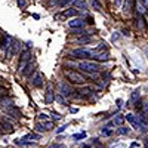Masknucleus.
Wrapping results in <instances>:
<instances>
[{
  "label": "nucleus",
  "mask_w": 148,
  "mask_h": 148,
  "mask_svg": "<svg viewBox=\"0 0 148 148\" xmlns=\"http://www.w3.org/2000/svg\"><path fill=\"white\" fill-rule=\"evenodd\" d=\"M77 67L80 68V70H83V71H86V73H98L101 70V67H99V64H96V62H90V61H80V62L77 64Z\"/></svg>",
  "instance_id": "nucleus-1"
},
{
  "label": "nucleus",
  "mask_w": 148,
  "mask_h": 148,
  "mask_svg": "<svg viewBox=\"0 0 148 148\" xmlns=\"http://www.w3.org/2000/svg\"><path fill=\"white\" fill-rule=\"evenodd\" d=\"M65 76L68 77V80L70 82H73V83H84L86 82V79L82 76L80 73H77V71H74V70H67L65 71Z\"/></svg>",
  "instance_id": "nucleus-2"
},
{
  "label": "nucleus",
  "mask_w": 148,
  "mask_h": 148,
  "mask_svg": "<svg viewBox=\"0 0 148 148\" xmlns=\"http://www.w3.org/2000/svg\"><path fill=\"white\" fill-rule=\"evenodd\" d=\"M74 58H93L95 51H88V49H74L71 52Z\"/></svg>",
  "instance_id": "nucleus-3"
},
{
  "label": "nucleus",
  "mask_w": 148,
  "mask_h": 148,
  "mask_svg": "<svg viewBox=\"0 0 148 148\" xmlns=\"http://www.w3.org/2000/svg\"><path fill=\"white\" fill-rule=\"evenodd\" d=\"M58 90L61 92V95H73V92H74L73 88H71L68 83H65V82L58 84Z\"/></svg>",
  "instance_id": "nucleus-4"
},
{
  "label": "nucleus",
  "mask_w": 148,
  "mask_h": 148,
  "mask_svg": "<svg viewBox=\"0 0 148 148\" xmlns=\"http://www.w3.org/2000/svg\"><path fill=\"white\" fill-rule=\"evenodd\" d=\"M12 43H14V39H12L9 34H5L3 36V40L0 42V47H2L3 51H8V47H10Z\"/></svg>",
  "instance_id": "nucleus-5"
},
{
  "label": "nucleus",
  "mask_w": 148,
  "mask_h": 148,
  "mask_svg": "<svg viewBox=\"0 0 148 148\" xmlns=\"http://www.w3.org/2000/svg\"><path fill=\"white\" fill-rule=\"evenodd\" d=\"M126 120L132 125V127L133 129H136V130H139L141 129V125H139V120H138V116H133V114H127L126 116Z\"/></svg>",
  "instance_id": "nucleus-6"
},
{
  "label": "nucleus",
  "mask_w": 148,
  "mask_h": 148,
  "mask_svg": "<svg viewBox=\"0 0 148 148\" xmlns=\"http://www.w3.org/2000/svg\"><path fill=\"white\" fill-rule=\"evenodd\" d=\"M5 110H6V113L9 116H12V117H15V119H19L21 117V111L18 108H15L14 105H8V107H5Z\"/></svg>",
  "instance_id": "nucleus-7"
},
{
  "label": "nucleus",
  "mask_w": 148,
  "mask_h": 148,
  "mask_svg": "<svg viewBox=\"0 0 148 148\" xmlns=\"http://www.w3.org/2000/svg\"><path fill=\"white\" fill-rule=\"evenodd\" d=\"M84 24H86L84 19L76 18V19H73V21L68 22V27H70V28H83V27H84Z\"/></svg>",
  "instance_id": "nucleus-8"
},
{
  "label": "nucleus",
  "mask_w": 148,
  "mask_h": 148,
  "mask_svg": "<svg viewBox=\"0 0 148 148\" xmlns=\"http://www.w3.org/2000/svg\"><path fill=\"white\" fill-rule=\"evenodd\" d=\"M136 25H138V28L144 33L145 30H147V24H145V19H144V15H141V14H138V16H136Z\"/></svg>",
  "instance_id": "nucleus-9"
},
{
  "label": "nucleus",
  "mask_w": 148,
  "mask_h": 148,
  "mask_svg": "<svg viewBox=\"0 0 148 148\" xmlns=\"http://www.w3.org/2000/svg\"><path fill=\"white\" fill-rule=\"evenodd\" d=\"M33 84L36 86V88H42V86H43V76H42V73H36V76L33 77Z\"/></svg>",
  "instance_id": "nucleus-10"
},
{
  "label": "nucleus",
  "mask_w": 148,
  "mask_h": 148,
  "mask_svg": "<svg viewBox=\"0 0 148 148\" xmlns=\"http://www.w3.org/2000/svg\"><path fill=\"white\" fill-rule=\"evenodd\" d=\"M93 59H95V61H101V62H107V61L110 59V55H108L107 52H105V53H96V52H95Z\"/></svg>",
  "instance_id": "nucleus-11"
},
{
  "label": "nucleus",
  "mask_w": 148,
  "mask_h": 148,
  "mask_svg": "<svg viewBox=\"0 0 148 148\" xmlns=\"http://www.w3.org/2000/svg\"><path fill=\"white\" fill-rule=\"evenodd\" d=\"M45 101H46V104H52V102L55 101V95H53V90H52V89H49V90L46 92Z\"/></svg>",
  "instance_id": "nucleus-12"
},
{
  "label": "nucleus",
  "mask_w": 148,
  "mask_h": 148,
  "mask_svg": "<svg viewBox=\"0 0 148 148\" xmlns=\"http://www.w3.org/2000/svg\"><path fill=\"white\" fill-rule=\"evenodd\" d=\"M113 132H114V130H113V127H111L110 125H108V126H104V127L101 129V133L104 135V136H111V135H113Z\"/></svg>",
  "instance_id": "nucleus-13"
},
{
  "label": "nucleus",
  "mask_w": 148,
  "mask_h": 148,
  "mask_svg": "<svg viewBox=\"0 0 148 148\" xmlns=\"http://www.w3.org/2000/svg\"><path fill=\"white\" fill-rule=\"evenodd\" d=\"M135 6V0H125V5H123V8H125L126 12H130Z\"/></svg>",
  "instance_id": "nucleus-14"
},
{
  "label": "nucleus",
  "mask_w": 148,
  "mask_h": 148,
  "mask_svg": "<svg viewBox=\"0 0 148 148\" xmlns=\"http://www.w3.org/2000/svg\"><path fill=\"white\" fill-rule=\"evenodd\" d=\"M139 96H141V95H139V90H138V89L133 90V92H132V96H130V102H132V104H138Z\"/></svg>",
  "instance_id": "nucleus-15"
},
{
  "label": "nucleus",
  "mask_w": 148,
  "mask_h": 148,
  "mask_svg": "<svg viewBox=\"0 0 148 148\" xmlns=\"http://www.w3.org/2000/svg\"><path fill=\"white\" fill-rule=\"evenodd\" d=\"M125 119H126V117H123V116H116L114 120H113V125H114V126H121L123 121H125Z\"/></svg>",
  "instance_id": "nucleus-16"
},
{
  "label": "nucleus",
  "mask_w": 148,
  "mask_h": 148,
  "mask_svg": "<svg viewBox=\"0 0 148 148\" xmlns=\"http://www.w3.org/2000/svg\"><path fill=\"white\" fill-rule=\"evenodd\" d=\"M33 71H34V64L33 62H28V65L25 67V70H24L22 73H24V76H30Z\"/></svg>",
  "instance_id": "nucleus-17"
},
{
  "label": "nucleus",
  "mask_w": 148,
  "mask_h": 148,
  "mask_svg": "<svg viewBox=\"0 0 148 148\" xmlns=\"http://www.w3.org/2000/svg\"><path fill=\"white\" fill-rule=\"evenodd\" d=\"M76 15H77V9H68V10H65L64 14H62V16H65V18L76 16Z\"/></svg>",
  "instance_id": "nucleus-18"
},
{
  "label": "nucleus",
  "mask_w": 148,
  "mask_h": 148,
  "mask_svg": "<svg viewBox=\"0 0 148 148\" xmlns=\"http://www.w3.org/2000/svg\"><path fill=\"white\" fill-rule=\"evenodd\" d=\"M2 127H3V130L5 132H14V127H12V125L10 123H8V121H2Z\"/></svg>",
  "instance_id": "nucleus-19"
},
{
  "label": "nucleus",
  "mask_w": 148,
  "mask_h": 148,
  "mask_svg": "<svg viewBox=\"0 0 148 148\" xmlns=\"http://www.w3.org/2000/svg\"><path fill=\"white\" fill-rule=\"evenodd\" d=\"M77 92H79L80 96H88V95H90L92 89H90V88H84V89H80V90H77Z\"/></svg>",
  "instance_id": "nucleus-20"
},
{
  "label": "nucleus",
  "mask_w": 148,
  "mask_h": 148,
  "mask_svg": "<svg viewBox=\"0 0 148 148\" xmlns=\"http://www.w3.org/2000/svg\"><path fill=\"white\" fill-rule=\"evenodd\" d=\"M92 40V36H83V37H80L79 39V43L80 45H84V43H89Z\"/></svg>",
  "instance_id": "nucleus-21"
},
{
  "label": "nucleus",
  "mask_w": 148,
  "mask_h": 148,
  "mask_svg": "<svg viewBox=\"0 0 148 148\" xmlns=\"http://www.w3.org/2000/svg\"><path fill=\"white\" fill-rule=\"evenodd\" d=\"M76 0H58V6H68V5H71V3H74Z\"/></svg>",
  "instance_id": "nucleus-22"
},
{
  "label": "nucleus",
  "mask_w": 148,
  "mask_h": 148,
  "mask_svg": "<svg viewBox=\"0 0 148 148\" xmlns=\"http://www.w3.org/2000/svg\"><path fill=\"white\" fill-rule=\"evenodd\" d=\"M31 58V52L30 51H24L22 55H21V61H30Z\"/></svg>",
  "instance_id": "nucleus-23"
},
{
  "label": "nucleus",
  "mask_w": 148,
  "mask_h": 148,
  "mask_svg": "<svg viewBox=\"0 0 148 148\" xmlns=\"http://www.w3.org/2000/svg\"><path fill=\"white\" fill-rule=\"evenodd\" d=\"M18 145H24V147H37L36 142H25V141H15Z\"/></svg>",
  "instance_id": "nucleus-24"
},
{
  "label": "nucleus",
  "mask_w": 148,
  "mask_h": 148,
  "mask_svg": "<svg viewBox=\"0 0 148 148\" xmlns=\"http://www.w3.org/2000/svg\"><path fill=\"white\" fill-rule=\"evenodd\" d=\"M129 132H130L129 127H123V126H120V127L117 129V133H120V135H127Z\"/></svg>",
  "instance_id": "nucleus-25"
},
{
  "label": "nucleus",
  "mask_w": 148,
  "mask_h": 148,
  "mask_svg": "<svg viewBox=\"0 0 148 148\" xmlns=\"http://www.w3.org/2000/svg\"><path fill=\"white\" fill-rule=\"evenodd\" d=\"M90 5H92L95 9H98V10H101V9H102V5H101L99 2H98V0H92V2H90Z\"/></svg>",
  "instance_id": "nucleus-26"
},
{
  "label": "nucleus",
  "mask_w": 148,
  "mask_h": 148,
  "mask_svg": "<svg viewBox=\"0 0 148 148\" xmlns=\"http://www.w3.org/2000/svg\"><path fill=\"white\" fill-rule=\"evenodd\" d=\"M136 10H138V14H141V15H144V14H145V12H147V6H144L142 3H139V5H138V9H136Z\"/></svg>",
  "instance_id": "nucleus-27"
},
{
  "label": "nucleus",
  "mask_w": 148,
  "mask_h": 148,
  "mask_svg": "<svg viewBox=\"0 0 148 148\" xmlns=\"http://www.w3.org/2000/svg\"><path fill=\"white\" fill-rule=\"evenodd\" d=\"M39 138H40V136H39V135H36V133H28V135H25L22 139H39Z\"/></svg>",
  "instance_id": "nucleus-28"
},
{
  "label": "nucleus",
  "mask_w": 148,
  "mask_h": 148,
  "mask_svg": "<svg viewBox=\"0 0 148 148\" xmlns=\"http://www.w3.org/2000/svg\"><path fill=\"white\" fill-rule=\"evenodd\" d=\"M0 102H2L3 107H8V105H12V101L8 99V98H0Z\"/></svg>",
  "instance_id": "nucleus-29"
},
{
  "label": "nucleus",
  "mask_w": 148,
  "mask_h": 148,
  "mask_svg": "<svg viewBox=\"0 0 148 148\" xmlns=\"http://www.w3.org/2000/svg\"><path fill=\"white\" fill-rule=\"evenodd\" d=\"M55 99L59 102V104H62V105H67V101H65V98L64 96H61V95H56L55 96Z\"/></svg>",
  "instance_id": "nucleus-30"
},
{
  "label": "nucleus",
  "mask_w": 148,
  "mask_h": 148,
  "mask_svg": "<svg viewBox=\"0 0 148 148\" xmlns=\"http://www.w3.org/2000/svg\"><path fill=\"white\" fill-rule=\"evenodd\" d=\"M74 139H76V141H80V139H83V138H86V132H82V133H76V135H74V136H73Z\"/></svg>",
  "instance_id": "nucleus-31"
},
{
  "label": "nucleus",
  "mask_w": 148,
  "mask_h": 148,
  "mask_svg": "<svg viewBox=\"0 0 148 148\" xmlns=\"http://www.w3.org/2000/svg\"><path fill=\"white\" fill-rule=\"evenodd\" d=\"M43 127H45L46 130H52V129H53V123H52V121H46V123H43Z\"/></svg>",
  "instance_id": "nucleus-32"
},
{
  "label": "nucleus",
  "mask_w": 148,
  "mask_h": 148,
  "mask_svg": "<svg viewBox=\"0 0 148 148\" xmlns=\"http://www.w3.org/2000/svg\"><path fill=\"white\" fill-rule=\"evenodd\" d=\"M8 92H9V90H8L6 88H3V86H0V98L6 96V95H8Z\"/></svg>",
  "instance_id": "nucleus-33"
},
{
  "label": "nucleus",
  "mask_w": 148,
  "mask_h": 148,
  "mask_svg": "<svg viewBox=\"0 0 148 148\" xmlns=\"http://www.w3.org/2000/svg\"><path fill=\"white\" fill-rule=\"evenodd\" d=\"M76 5H77V8H82L83 10L86 9V3H84V2H82V0H76Z\"/></svg>",
  "instance_id": "nucleus-34"
},
{
  "label": "nucleus",
  "mask_w": 148,
  "mask_h": 148,
  "mask_svg": "<svg viewBox=\"0 0 148 148\" xmlns=\"http://www.w3.org/2000/svg\"><path fill=\"white\" fill-rule=\"evenodd\" d=\"M105 49V43H99V46H98L96 49H95V52H99V51H104Z\"/></svg>",
  "instance_id": "nucleus-35"
},
{
  "label": "nucleus",
  "mask_w": 148,
  "mask_h": 148,
  "mask_svg": "<svg viewBox=\"0 0 148 148\" xmlns=\"http://www.w3.org/2000/svg\"><path fill=\"white\" fill-rule=\"evenodd\" d=\"M18 5H19V8H21V9H24L27 3H25V0H18Z\"/></svg>",
  "instance_id": "nucleus-36"
},
{
  "label": "nucleus",
  "mask_w": 148,
  "mask_h": 148,
  "mask_svg": "<svg viewBox=\"0 0 148 148\" xmlns=\"http://www.w3.org/2000/svg\"><path fill=\"white\" fill-rule=\"evenodd\" d=\"M67 127H68V125H64V126H61V127H59V129L56 130V133H62V132H64V130H65Z\"/></svg>",
  "instance_id": "nucleus-37"
},
{
  "label": "nucleus",
  "mask_w": 148,
  "mask_h": 148,
  "mask_svg": "<svg viewBox=\"0 0 148 148\" xmlns=\"http://www.w3.org/2000/svg\"><path fill=\"white\" fill-rule=\"evenodd\" d=\"M36 130H37V132H43V130H46V129L43 127V125H37V126H36Z\"/></svg>",
  "instance_id": "nucleus-38"
},
{
  "label": "nucleus",
  "mask_w": 148,
  "mask_h": 148,
  "mask_svg": "<svg viewBox=\"0 0 148 148\" xmlns=\"http://www.w3.org/2000/svg\"><path fill=\"white\" fill-rule=\"evenodd\" d=\"M39 119H40V120H47V114L42 113V114H39Z\"/></svg>",
  "instance_id": "nucleus-39"
},
{
  "label": "nucleus",
  "mask_w": 148,
  "mask_h": 148,
  "mask_svg": "<svg viewBox=\"0 0 148 148\" xmlns=\"http://www.w3.org/2000/svg\"><path fill=\"white\" fill-rule=\"evenodd\" d=\"M52 116H53V119H55V120H61V116H59L58 113H52Z\"/></svg>",
  "instance_id": "nucleus-40"
},
{
  "label": "nucleus",
  "mask_w": 148,
  "mask_h": 148,
  "mask_svg": "<svg viewBox=\"0 0 148 148\" xmlns=\"http://www.w3.org/2000/svg\"><path fill=\"white\" fill-rule=\"evenodd\" d=\"M144 145H145V148H148V136H145V139H144Z\"/></svg>",
  "instance_id": "nucleus-41"
},
{
  "label": "nucleus",
  "mask_w": 148,
  "mask_h": 148,
  "mask_svg": "<svg viewBox=\"0 0 148 148\" xmlns=\"http://www.w3.org/2000/svg\"><path fill=\"white\" fill-rule=\"evenodd\" d=\"M144 111H145V114H148V102L144 105Z\"/></svg>",
  "instance_id": "nucleus-42"
},
{
  "label": "nucleus",
  "mask_w": 148,
  "mask_h": 148,
  "mask_svg": "<svg viewBox=\"0 0 148 148\" xmlns=\"http://www.w3.org/2000/svg\"><path fill=\"white\" fill-rule=\"evenodd\" d=\"M141 3H142L144 6H147V8H148V0H141Z\"/></svg>",
  "instance_id": "nucleus-43"
},
{
  "label": "nucleus",
  "mask_w": 148,
  "mask_h": 148,
  "mask_svg": "<svg viewBox=\"0 0 148 148\" xmlns=\"http://www.w3.org/2000/svg\"><path fill=\"white\" fill-rule=\"evenodd\" d=\"M52 148H64V145H52Z\"/></svg>",
  "instance_id": "nucleus-44"
},
{
  "label": "nucleus",
  "mask_w": 148,
  "mask_h": 148,
  "mask_svg": "<svg viewBox=\"0 0 148 148\" xmlns=\"http://www.w3.org/2000/svg\"><path fill=\"white\" fill-rule=\"evenodd\" d=\"M120 3H121V0H116V5H117V6H119Z\"/></svg>",
  "instance_id": "nucleus-45"
}]
</instances>
